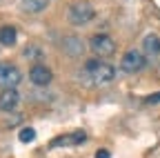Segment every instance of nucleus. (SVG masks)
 I'll use <instances>...</instances> for the list:
<instances>
[{"label": "nucleus", "instance_id": "nucleus-1", "mask_svg": "<svg viewBox=\"0 0 160 158\" xmlns=\"http://www.w3.org/2000/svg\"><path fill=\"white\" fill-rule=\"evenodd\" d=\"M82 76H87L96 85H109V83L116 80V69L109 63H102V60H89L82 69Z\"/></svg>", "mask_w": 160, "mask_h": 158}, {"label": "nucleus", "instance_id": "nucleus-2", "mask_svg": "<svg viewBox=\"0 0 160 158\" xmlns=\"http://www.w3.org/2000/svg\"><path fill=\"white\" fill-rule=\"evenodd\" d=\"M145 54L142 51H138V49H129L125 51L122 56V60H120V69H122L125 74H138V71H142L147 60H145Z\"/></svg>", "mask_w": 160, "mask_h": 158}, {"label": "nucleus", "instance_id": "nucleus-3", "mask_svg": "<svg viewBox=\"0 0 160 158\" xmlns=\"http://www.w3.org/2000/svg\"><path fill=\"white\" fill-rule=\"evenodd\" d=\"M93 16H96V11H93V7L89 3H73L69 7V20L76 27H82V25L91 23Z\"/></svg>", "mask_w": 160, "mask_h": 158}, {"label": "nucleus", "instance_id": "nucleus-4", "mask_svg": "<svg viewBox=\"0 0 160 158\" xmlns=\"http://www.w3.org/2000/svg\"><path fill=\"white\" fill-rule=\"evenodd\" d=\"M89 47L96 56H102V58H109L116 54V43L113 38L107 36V33H96L91 40H89Z\"/></svg>", "mask_w": 160, "mask_h": 158}, {"label": "nucleus", "instance_id": "nucleus-5", "mask_svg": "<svg viewBox=\"0 0 160 158\" xmlns=\"http://www.w3.org/2000/svg\"><path fill=\"white\" fill-rule=\"evenodd\" d=\"M22 80V74H20L18 67L7 65V63H0V87L2 89H16Z\"/></svg>", "mask_w": 160, "mask_h": 158}, {"label": "nucleus", "instance_id": "nucleus-6", "mask_svg": "<svg viewBox=\"0 0 160 158\" xmlns=\"http://www.w3.org/2000/svg\"><path fill=\"white\" fill-rule=\"evenodd\" d=\"M29 80L36 85V87H47L51 80H53V74L47 65H33L29 69Z\"/></svg>", "mask_w": 160, "mask_h": 158}, {"label": "nucleus", "instance_id": "nucleus-7", "mask_svg": "<svg viewBox=\"0 0 160 158\" xmlns=\"http://www.w3.org/2000/svg\"><path fill=\"white\" fill-rule=\"evenodd\" d=\"M142 54L149 58H158L160 56V36L158 33H147L142 40Z\"/></svg>", "mask_w": 160, "mask_h": 158}, {"label": "nucleus", "instance_id": "nucleus-8", "mask_svg": "<svg viewBox=\"0 0 160 158\" xmlns=\"http://www.w3.org/2000/svg\"><path fill=\"white\" fill-rule=\"evenodd\" d=\"M62 47H65L67 56L80 58V56H82V51H85V40H82V38H78V36H67Z\"/></svg>", "mask_w": 160, "mask_h": 158}, {"label": "nucleus", "instance_id": "nucleus-9", "mask_svg": "<svg viewBox=\"0 0 160 158\" xmlns=\"http://www.w3.org/2000/svg\"><path fill=\"white\" fill-rule=\"evenodd\" d=\"M20 103V94L16 89H5L0 94V109L2 111H13Z\"/></svg>", "mask_w": 160, "mask_h": 158}, {"label": "nucleus", "instance_id": "nucleus-10", "mask_svg": "<svg viewBox=\"0 0 160 158\" xmlns=\"http://www.w3.org/2000/svg\"><path fill=\"white\" fill-rule=\"evenodd\" d=\"M85 140H87L85 131H73V134H69V136L56 138V140L51 143V147H60V145H80V143H85Z\"/></svg>", "mask_w": 160, "mask_h": 158}, {"label": "nucleus", "instance_id": "nucleus-11", "mask_svg": "<svg viewBox=\"0 0 160 158\" xmlns=\"http://www.w3.org/2000/svg\"><path fill=\"white\" fill-rule=\"evenodd\" d=\"M18 40V31L16 27L11 25H5V27H0V45H5V47H13Z\"/></svg>", "mask_w": 160, "mask_h": 158}, {"label": "nucleus", "instance_id": "nucleus-12", "mask_svg": "<svg viewBox=\"0 0 160 158\" xmlns=\"http://www.w3.org/2000/svg\"><path fill=\"white\" fill-rule=\"evenodd\" d=\"M22 3V9L29 13H40L49 7V0H20Z\"/></svg>", "mask_w": 160, "mask_h": 158}, {"label": "nucleus", "instance_id": "nucleus-13", "mask_svg": "<svg viewBox=\"0 0 160 158\" xmlns=\"http://www.w3.org/2000/svg\"><path fill=\"white\" fill-rule=\"evenodd\" d=\"M18 138H20V143H31L36 138V129L33 127H22L20 134H18Z\"/></svg>", "mask_w": 160, "mask_h": 158}, {"label": "nucleus", "instance_id": "nucleus-14", "mask_svg": "<svg viewBox=\"0 0 160 158\" xmlns=\"http://www.w3.org/2000/svg\"><path fill=\"white\" fill-rule=\"evenodd\" d=\"M145 103H147V105H158V103H160V91H156V94L147 96V98H145Z\"/></svg>", "mask_w": 160, "mask_h": 158}, {"label": "nucleus", "instance_id": "nucleus-15", "mask_svg": "<svg viewBox=\"0 0 160 158\" xmlns=\"http://www.w3.org/2000/svg\"><path fill=\"white\" fill-rule=\"evenodd\" d=\"M96 158H111V154H109L107 149H98V151H96Z\"/></svg>", "mask_w": 160, "mask_h": 158}]
</instances>
